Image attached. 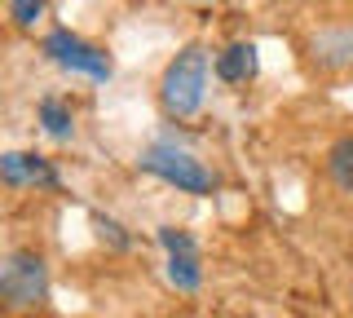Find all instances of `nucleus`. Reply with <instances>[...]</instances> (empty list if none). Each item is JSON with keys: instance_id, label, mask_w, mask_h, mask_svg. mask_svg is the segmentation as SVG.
Returning <instances> with one entry per match:
<instances>
[{"instance_id": "obj_11", "label": "nucleus", "mask_w": 353, "mask_h": 318, "mask_svg": "<svg viewBox=\"0 0 353 318\" xmlns=\"http://www.w3.org/2000/svg\"><path fill=\"white\" fill-rule=\"evenodd\" d=\"M44 5L49 0H9V18H14V27H31L44 14Z\"/></svg>"}, {"instance_id": "obj_6", "label": "nucleus", "mask_w": 353, "mask_h": 318, "mask_svg": "<svg viewBox=\"0 0 353 318\" xmlns=\"http://www.w3.org/2000/svg\"><path fill=\"white\" fill-rule=\"evenodd\" d=\"M0 172H5V181L9 186H27V181H36V186H58V172L49 168V159H40V155H18V150H9L5 159H0Z\"/></svg>"}, {"instance_id": "obj_10", "label": "nucleus", "mask_w": 353, "mask_h": 318, "mask_svg": "<svg viewBox=\"0 0 353 318\" xmlns=\"http://www.w3.org/2000/svg\"><path fill=\"white\" fill-rule=\"evenodd\" d=\"M327 172L345 195H353V137H340L336 146L327 150Z\"/></svg>"}, {"instance_id": "obj_1", "label": "nucleus", "mask_w": 353, "mask_h": 318, "mask_svg": "<svg viewBox=\"0 0 353 318\" xmlns=\"http://www.w3.org/2000/svg\"><path fill=\"white\" fill-rule=\"evenodd\" d=\"M203 89H208V49L203 45H185L176 58L163 67L159 80V106L172 119H185L203 106Z\"/></svg>"}, {"instance_id": "obj_7", "label": "nucleus", "mask_w": 353, "mask_h": 318, "mask_svg": "<svg viewBox=\"0 0 353 318\" xmlns=\"http://www.w3.org/2000/svg\"><path fill=\"white\" fill-rule=\"evenodd\" d=\"M256 45H248V40H239V45H230L225 53L216 58V75L225 84H243V80H252L256 75Z\"/></svg>"}, {"instance_id": "obj_4", "label": "nucleus", "mask_w": 353, "mask_h": 318, "mask_svg": "<svg viewBox=\"0 0 353 318\" xmlns=\"http://www.w3.org/2000/svg\"><path fill=\"white\" fill-rule=\"evenodd\" d=\"M44 53H49L58 67H66V71H84V75H93V80H110V58L102 49H93L88 40L71 36L66 27L44 36Z\"/></svg>"}, {"instance_id": "obj_2", "label": "nucleus", "mask_w": 353, "mask_h": 318, "mask_svg": "<svg viewBox=\"0 0 353 318\" xmlns=\"http://www.w3.org/2000/svg\"><path fill=\"white\" fill-rule=\"evenodd\" d=\"M0 296L9 310H40L49 296V270L36 252H9L0 266Z\"/></svg>"}, {"instance_id": "obj_8", "label": "nucleus", "mask_w": 353, "mask_h": 318, "mask_svg": "<svg viewBox=\"0 0 353 318\" xmlns=\"http://www.w3.org/2000/svg\"><path fill=\"white\" fill-rule=\"evenodd\" d=\"M314 58L323 67H349L353 62V27H340V31H323L314 40Z\"/></svg>"}, {"instance_id": "obj_9", "label": "nucleus", "mask_w": 353, "mask_h": 318, "mask_svg": "<svg viewBox=\"0 0 353 318\" xmlns=\"http://www.w3.org/2000/svg\"><path fill=\"white\" fill-rule=\"evenodd\" d=\"M40 124H44V133H49V137H58V141H66V137L75 133L71 106H66L62 97H44V102H40Z\"/></svg>"}, {"instance_id": "obj_3", "label": "nucleus", "mask_w": 353, "mask_h": 318, "mask_svg": "<svg viewBox=\"0 0 353 318\" xmlns=\"http://www.w3.org/2000/svg\"><path fill=\"white\" fill-rule=\"evenodd\" d=\"M141 168L154 172V177H163L168 186H176V190H185V195H212V186H216V177L203 168V159H194L190 150L163 146V141L141 155Z\"/></svg>"}, {"instance_id": "obj_5", "label": "nucleus", "mask_w": 353, "mask_h": 318, "mask_svg": "<svg viewBox=\"0 0 353 318\" xmlns=\"http://www.w3.org/2000/svg\"><path fill=\"white\" fill-rule=\"evenodd\" d=\"M159 244L168 248V279H172V288L194 292L199 283H203V270H199V248H194V239L185 235V230H176V226H163V230H159Z\"/></svg>"}]
</instances>
